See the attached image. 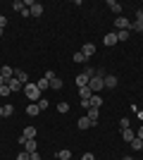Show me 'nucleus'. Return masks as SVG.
Wrapping results in <instances>:
<instances>
[{
  "label": "nucleus",
  "mask_w": 143,
  "mask_h": 160,
  "mask_svg": "<svg viewBox=\"0 0 143 160\" xmlns=\"http://www.w3.org/2000/svg\"><path fill=\"white\" fill-rule=\"evenodd\" d=\"M24 93H26V98L31 100V103H38V100L43 98V96H41V88L36 86V84H31V81L24 84Z\"/></svg>",
  "instance_id": "f257e3e1"
},
{
  "label": "nucleus",
  "mask_w": 143,
  "mask_h": 160,
  "mask_svg": "<svg viewBox=\"0 0 143 160\" xmlns=\"http://www.w3.org/2000/svg\"><path fill=\"white\" fill-rule=\"evenodd\" d=\"M102 79H105V74H102V72H95V77L88 81V88L93 91V93H98V91L105 88V81H102Z\"/></svg>",
  "instance_id": "f03ea898"
},
{
  "label": "nucleus",
  "mask_w": 143,
  "mask_h": 160,
  "mask_svg": "<svg viewBox=\"0 0 143 160\" xmlns=\"http://www.w3.org/2000/svg\"><path fill=\"white\" fill-rule=\"evenodd\" d=\"M26 7H29V12L34 14V17H41V14H43V5H41V2H34V0H26Z\"/></svg>",
  "instance_id": "7ed1b4c3"
},
{
  "label": "nucleus",
  "mask_w": 143,
  "mask_h": 160,
  "mask_svg": "<svg viewBox=\"0 0 143 160\" xmlns=\"http://www.w3.org/2000/svg\"><path fill=\"white\" fill-rule=\"evenodd\" d=\"M86 117H88L91 120V124H98V120H100V108H88V110H86Z\"/></svg>",
  "instance_id": "20e7f679"
},
{
  "label": "nucleus",
  "mask_w": 143,
  "mask_h": 160,
  "mask_svg": "<svg viewBox=\"0 0 143 160\" xmlns=\"http://www.w3.org/2000/svg\"><path fill=\"white\" fill-rule=\"evenodd\" d=\"M5 84L10 86V91H12V93H17V91H24V84H21V81L17 79V77H12V79H7Z\"/></svg>",
  "instance_id": "39448f33"
},
{
  "label": "nucleus",
  "mask_w": 143,
  "mask_h": 160,
  "mask_svg": "<svg viewBox=\"0 0 143 160\" xmlns=\"http://www.w3.org/2000/svg\"><path fill=\"white\" fill-rule=\"evenodd\" d=\"M115 29H117V31H129L131 24H129L126 17H117V19H115Z\"/></svg>",
  "instance_id": "423d86ee"
},
{
  "label": "nucleus",
  "mask_w": 143,
  "mask_h": 160,
  "mask_svg": "<svg viewBox=\"0 0 143 160\" xmlns=\"http://www.w3.org/2000/svg\"><path fill=\"white\" fill-rule=\"evenodd\" d=\"M131 29L138 33H143V10H136V22L131 24Z\"/></svg>",
  "instance_id": "0eeeda50"
},
{
  "label": "nucleus",
  "mask_w": 143,
  "mask_h": 160,
  "mask_svg": "<svg viewBox=\"0 0 143 160\" xmlns=\"http://www.w3.org/2000/svg\"><path fill=\"white\" fill-rule=\"evenodd\" d=\"M102 81H105V88H115L117 84H119V79H117L115 74H105V79H102Z\"/></svg>",
  "instance_id": "6e6552de"
},
{
  "label": "nucleus",
  "mask_w": 143,
  "mask_h": 160,
  "mask_svg": "<svg viewBox=\"0 0 143 160\" xmlns=\"http://www.w3.org/2000/svg\"><path fill=\"white\" fill-rule=\"evenodd\" d=\"M0 74H2V79H12V77H14V69H12V67H10V65H2V67H0Z\"/></svg>",
  "instance_id": "1a4fd4ad"
},
{
  "label": "nucleus",
  "mask_w": 143,
  "mask_h": 160,
  "mask_svg": "<svg viewBox=\"0 0 143 160\" xmlns=\"http://www.w3.org/2000/svg\"><path fill=\"white\" fill-rule=\"evenodd\" d=\"M105 46H115V43H119V41H117V31H110V33H105Z\"/></svg>",
  "instance_id": "9d476101"
},
{
  "label": "nucleus",
  "mask_w": 143,
  "mask_h": 160,
  "mask_svg": "<svg viewBox=\"0 0 143 160\" xmlns=\"http://www.w3.org/2000/svg\"><path fill=\"white\" fill-rule=\"evenodd\" d=\"M88 81H91V79H88V77H86V74L81 72L79 77H76V86H79V88H83V86H88Z\"/></svg>",
  "instance_id": "9b49d317"
},
{
  "label": "nucleus",
  "mask_w": 143,
  "mask_h": 160,
  "mask_svg": "<svg viewBox=\"0 0 143 160\" xmlns=\"http://www.w3.org/2000/svg\"><path fill=\"white\" fill-rule=\"evenodd\" d=\"M14 77H17L21 84H29V74L24 72V69H14Z\"/></svg>",
  "instance_id": "f8f14e48"
},
{
  "label": "nucleus",
  "mask_w": 143,
  "mask_h": 160,
  "mask_svg": "<svg viewBox=\"0 0 143 160\" xmlns=\"http://www.w3.org/2000/svg\"><path fill=\"white\" fill-rule=\"evenodd\" d=\"M72 60H74L76 65H86V62H88V58H86V55L79 50V53H74V58H72Z\"/></svg>",
  "instance_id": "ddd939ff"
},
{
  "label": "nucleus",
  "mask_w": 143,
  "mask_h": 160,
  "mask_svg": "<svg viewBox=\"0 0 143 160\" xmlns=\"http://www.w3.org/2000/svg\"><path fill=\"white\" fill-rule=\"evenodd\" d=\"M24 151H26L29 155L36 153V141H34V139H26V143H24Z\"/></svg>",
  "instance_id": "4468645a"
},
{
  "label": "nucleus",
  "mask_w": 143,
  "mask_h": 160,
  "mask_svg": "<svg viewBox=\"0 0 143 160\" xmlns=\"http://www.w3.org/2000/svg\"><path fill=\"white\" fill-rule=\"evenodd\" d=\"M81 53L86 55V58H91V55L95 53V46H93V43H86V46H81Z\"/></svg>",
  "instance_id": "2eb2a0df"
},
{
  "label": "nucleus",
  "mask_w": 143,
  "mask_h": 160,
  "mask_svg": "<svg viewBox=\"0 0 143 160\" xmlns=\"http://www.w3.org/2000/svg\"><path fill=\"white\" fill-rule=\"evenodd\" d=\"M79 96H81V100H91V96H93V91H91L88 86H83V88H79Z\"/></svg>",
  "instance_id": "dca6fc26"
},
{
  "label": "nucleus",
  "mask_w": 143,
  "mask_h": 160,
  "mask_svg": "<svg viewBox=\"0 0 143 160\" xmlns=\"http://www.w3.org/2000/svg\"><path fill=\"white\" fill-rule=\"evenodd\" d=\"M62 86H64V84H62V79H60V77H53V79H50V88H55V91H60Z\"/></svg>",
  "instance_id": "f3484780"
},
{
  "label": "nucleus",
  "mask_w": 143,
  "mask_h": 160,
  "mask_svg": "<svg viewBox=\"0 0 143 160\" xmlns=\"http://www.w3.org/2000/svg\"><path fill=\"white\" fill-rule=\"evenodd\" d=\"M122 139H124V141H129V143H131V141L136 139V134L131 132V129H122Z\"/></svg>",
  "instance_id": "a211bd4d"
},
{
  "label": "nucleus",
  "mask_w": 143,
  "mask_h": 160,
  "mask_svg": "<svg viewBox=\"0 0 143 160\" xmlns=\"http://www.w3.org/2000/svg\"><path fill=\"white\" fill-rule=\"evenodd\" d=\"M41 112V108L36 105V103H31V105H26V115H31V117H36V115Z\"/></svg>",
  "instance_id": "6ab92c4d"
},
{
  "label": "nucleus",
  "mask_w": 143,
  "mask_h": 160,
  "mask_svg": "<svg viewBox=\"0 0 143 160\" xmlns=\"http://www.w3.org/2000/svg\"><path fill=\"white\" fill-rule=\"evenodd\" d=\"M57 160H72V151H69V148H62L60 153H57Z\"/></svg>",
  "instance_id": "aec40b11"
},
{
  "label": "nucleus",
  "mask_w": 143,
  "mask_h": 160,
  "mask_svg": "<svg viewBox=\"0 0 143 160\" xmlns=\"http://www.w3.org/2000/svg\"><path fill=\"white\" fill-rule=\"evenodd\" d=\"M107 7H110V10H112L115 14H119V10H122V5H119L117 0H107Z\"/></svg>",
  "instance_id": "412c9836"
},
{
  "label": "nucleus",
  "mask_w": 143,
  "mask_h": 160,
  "mask_svg": "<svg viewBox=\"0 0 143 160\" xmlns=\"http://www.w3.org/2000/svg\"><path fill=\"white\" fill-rule=\"evenodd\" d=\"M36 86L41 88V93H43V91H45V88H50V81H48L45 77H43V79H38V81H36Z\"/></svg>",
  "instance_id": "4be33fe9"
},
{
  "label": "nucleus",
  "mask_w": 143,
  "mask_h": 160,
  "mask_svg": "<svg viewBox=\"0 0 143 160\" xmlns=\"http://www.w3.org/2000/svg\"><path fill=\"white\" fill-rule=\"evenodd\" d=\"M21 136H24V139H36V127H26Z\"/></svg>",
  "instance_id": "5701e85b"
},
{
  "label": "nucleus",
  "mask_w": 143,
  "mask_h": 160,
  "mask_svg": "<svg viewBox=\"0 0 143 160\" xmlns=\"http://www.w3.org/2000/svg\"><path fill=\"white\" fill-rule=\"evenodd\" d=\"M100 105H102V98L98 93H93L91 96V108H100Z\"/></svg>",
  "instance_id": "b1692460"
},
{
  "label": "nucleus",
  "mask_w": 143,
  "mask_h": 160,
  "mask_svg": "<svg viewBox=\"0 0 143 160\" xmlns=\"http://www.w3.org/2000/svg\"><path fill=\"white\" fill-rule=\"evenodd\" d=\"M12 10L21 12V10H26V2H24V0H14V2H12Z\"/></svg>",
  "instance_id": "393cba45"
},
{
  "label": "nucleus",
  "mask_w": 143,
  "mask_h": 160,
  "mask_svg": "<svg viewBox=\"0 0 143 160\" xmlns=\"http://www.w3.org/2000/svg\"><path fill=\"white\" fill-rule=\"evenodd\" d=\"M57 112H62V115L69 112V103L67 100H60V103H57Z\"/></svg>",
  "instance_id": "a878e982"
},
{
  "label": "nucleus",
  "mask_w": 143,
  "mask_h": 160,
  "mask_svg": "<svg viewBox=\"0 0 143 160\" xmlns=\"http://www.w3.org/2000/svg\"><path fill=\"white\" fill-rule=\"evenodd\" d=\"M88 127H93V124H91V120L86 117V115H83L81 120H79V129H88Z\"/></svg>",
  "instance_id": "bb28decb"
},
{
  "label": "nucleus",
  "mask_w": 143,
  "mask_h": 160,
  "mask_svg": "<svg viewBox=\"0 0 143 160\" xmlns=\"http://www.w3.org/2000/svg\"><path fill=\"white\" fill-rule=\"evenodd\" d=\"M10 115H14V108L7 103V105H2V117H10Z\"/></svg>",
  "instance_id": "cd10ccee"
},
{
  "label": "nucleus",
  "mask_w": 143,
  "mask_h": 160,
  "mask_svg": "<svg viewBox=\"0 0 143 160\" xmlns=\"http://www.w3.org/2000/svg\"><path fill=\"white\" fill-rule=\"evenodd\" d=\"M129 146H131V148H134V151H141V148H143V141H141V139H138V136H136V139L131 141Z\"/></svg>",
  "instance_id": "c85d7f7f"
},
{
  "label": "nucleus",
  "mask_w": 143,
  "mask_h": 160,
  "mask_svg": "<svg viewBox=\"0 0 143 160\" xmlns=\"http://www.w3.org/2000/svg\"><path fill=\"white\" fill-rule=\"evenodd\" d=\"M83 74H86L88 79H93V77H95V69H93L91 65H86V67H83Z\"/></svg>",
  "instance_id": "c756f323"
},
{
  "label": "nucleus",
  "mask_w": 143,
  "mask_h": 160,
  "mask_svg": "<svg viewBox=\"0 0 143 160\" xmlns=\"http://www.w3.org/2000/svg\"><path fill=\"white\" fill-rule=\"evenodd\" d=\"M119 127L122 129H131V120L129 117H122V120H119Z\"/></svg>",
  "instance_id": "7c9ffc66"
},
{
  "label": "nucleus",
  "mask_w": 143,
  "mask_h": 160,
  "mask_svg": "<svg viewBox=\"0 0 143 160\" xmlns=\"http://www.w3.org/2000/svg\"><path fill=\"white\" fill-rule=\"evenodd\" d=\"M126 38H129V31H117V41L119 43H124Z\"/></svg>",
  "instance_id": "2f4dec72"
},
{
  "label": "nucleus",
  "mask_w": 143,
  "mask_h": 160,
  "mask_svg": "<svg viewBox=\"0 0 143 160\" xmlns=\"http://www.w3.org/2000/svg\"><path fill=\"white\" fill-rule=\"evenodd\" d=\"M10 93H12V91H10V86H7V84H5V86H0V96H2V98H7Z\"/></svg>",
  "instance_id": "473e14b6"
},
{
  "label": "nucleus",
  "mask_w": 143,
  "mask_h": 160,
  "mask_svg": "<svg viewBox=\"0 0 143 160\" xmlns=\"http://www.w3.org/2000/svg\"><path fill=\"white\" fill-rule=\"evenodd\" d=\"M36 105L41 108V110H48V105H50V100H45V98H41V100H38V103H36Z\"/></svg>",
  "instance_id": "72a5a7b5"
},
{
  "label": "nucleus",
  "mask_w": 143,
  "mask_h": 160,
  "mask_svg": "<svg viewBox=\"0 0 143 160\" xmlns=\"http://www.w3.org/2000/svg\"><path fill=\"white\" fill-rule=\"evenodd\" d=\"M17 160H31V155H29V153H26V151H21V153H19V155H17Z\"/></svg>",
  "instance_id": "f704fd0d"
},
{
  "label": "nucleus",
  "mask_w": 143,
  "mask_h": 160,
  "mask_svg": "<svg viewBox=\"0 0 143 160\" xmlns=\"http://www.w3.org/2000/svg\"><path fill=\"white\" fill-rule=\"evenodd\" d=\"M7 27V17L5 14H0V29H5Z\"/></svg>",
  "instance_id": "c9c22d12"
},
{
  "label": "nucleus",
  "mask_w": 143,
  "mask_h": 160,
  "mask_svg": "<svg viewBox=\"0 0 143 160\" xmlns=\"http://www.w3.org/2000/svg\"><path fill=\"white\" fill-rule=\"evenodd\" d=\"M81 160H95V158H93V153H83Z\"/></svg>",
  "instance_id": "e433bc0d"
},
{
  "label": "nucleus",
  "mask_w": 143,
  "mask_h": 160,
  "mask_svg": "<svg viewBox=\"0 0 143 160\" xmlns=\"http://www.w3.org/2000/svg\"><path fill=\"white\" fill-rule=\"evenodd\" d=\"M31 160H41V155H38V151H36V153H31Z\"/></svg>",
  "instance_id": "4c0bfd02"
},
{
  "label": "nucleus",
  "mask_w": 143,
  "mask_h": 160,
  "mask_svg": "<svg viewBox=\"0 0 143 160\" xmlns=\"http://www.w3.org/2000/svg\"><path fill=\"white\" fill-rule=\"evenodd\" d=\"M136 136H138V139H143V127L138 129V134H136Z\"/></svg>",
  "instance_id": "58836bf2"
},
{
  "label": "nucleus",
  "mask_w": 143,
  "mask_h": 160,
  "mask_svg": "<svg viewBox=\"0 0 143 160\" xmlns=\"http://www.w3.org/2000/svg\"><path fill=\"white\" fill-rule=\"evenodd\" d=\"M0 86H5V79H2V74H0Z\"/></svg>",
  "instance_id": "ea45409f"
},
{
  "label": "nucleus",
  "mask_w": 143,
  "mask_h": 160,
  "mask_svg": "<svg viewBox=\"0 0 143 160\" xmlns=\"http://www.w3.org/2000/svg\"><path fill=\"white\" fill-rule=\"evenodd\" d=\"M0 117H2V105H0Z\"/></svg>",
  "instance_id": "a19ab883"
},
{
  "label": "nucleus",
  "mask_w": 143,
  "mask_h": 160,
  "mask_svg": "<svg viewBox=\"0 0 143 160\" xmlns=\"http://www.w3.org/2000/svg\"><path fill=\"white\" fill-rule=\"evenodd\" d=\"M0 36H2V29H0Z\"/></svg>",
  "instance_id": "79ce46f5"
},
{
  "label": "nucleus",
  "mask_w": 143,
  "mask_h": 160,
  "mask_svg": "<svg viewBox=\"0 0 143 160\" xmlns=\"http://www.w3.org/2000/svg\"><path fill=\"white\" fill-rule=\"evenodd\" d=\"M141 141H143V139H141ZM141 151H143V148H141Z\"/></svg>",
  "instance_id": "37998d69"
},
{
  "label": "nucleus",
  "mask_w": 143,
  "mask_h": 160,
  "mask_svg": "<svg viewBox=\"0 0 143 160\" xmlns=\"http://www.w3.org/2000/svg\"><path fill=\"white\" fill-rule=\"evenodd\" d=\"M72 160H74V158H72Z\"/></svg>",
  "instance_id": "c03bdc74"
}]
</instances>
